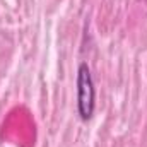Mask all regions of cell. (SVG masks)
Segmentation results:
<instances>
[{"label":"cell","instance_id":"cell-1","mask_svg":"<svg viewBox=\"0 0 147 147\" xmlns=\"http://www.w3.org/2000/svg\"><path fill=\"white\" fill-rule=\"evenodd\" d=\"M96 89L91 69L86 62H82L77 69V113L82 121H89L94 115L96 106Z\"/></svg>","mask_w":147,"mask_h":147}]
</instances>
